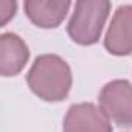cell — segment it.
Here are the masks:
<instances>
[{
	"label": "cell",
	"mask_w": 132,
	"mask_h": 132,
	"mask_svg": "<svg viewBox=\"0 0 132 132\" xmlns=\"http://www.w3.org/2000/svg\"><path fill=\"white\" fill-rule=\"evenodd\" d=\"M72 3L69 0H27L23 3L27 17L39 28H57L65 19Z\"/></svg>",
	"instance_id": "obj_7"
},
{
	"label": "cell",
	"mask_w": 132,
	"mask_h": 132,
	"mask_svg": "<svg viewBox=\"0 0 132 132\" xmlns=\"http://www.w3.org/2000/svg\"><path fill=\"white\" fill-rule=\"evenodd\" d=\"M103 112L120 127H132V84L126 79L109 81L98 95Z\"/></svg>",
	"instance_id": "obj_3"
},
{
	"label": "cell",
	"mask_w": 132,
	"mask_h": 132,
	"mask_svg": "<svg viewBox=\"0 0 132 132\" xmlns=\"http://www.w3.org/2000/svg\"><path fill=\"white\" fill-rule=\"evenodd\" d=\"M64 132H112L109 117L93 103H78L69 107L62 124Z\"/></svg>",
	"instance_id": "obj_4"
},
{
	"label": "cell",
	"mask_w": 132,
	"mask_h": 132,
	"mask_svg": "<svg viewBox=\"0 0 132 132\" xmlns=\"http://www.w3.org/2000/svg\"><path fill=\"white\" fill-rule=\"evenodd\" d=\"M16 10H17V3L16 2H8V0H5V2L0 3V16H2V19H0V27H5L8 23V20L11 17H14L16 14Z\"/></svg>",
	"instance_id": "obj_8"
},
{
	"label": "cell",
	"mask_w": 132,
	"mask_h": 132,
	"mask_svg": "<svg viewBox=\"0 0 132 132\" xmlns=\"http://www.w3.org/2000/svg\"><path fill=\"white\" fill-rule=\"evenodd\" d=\"M104 48L113 56L132 53V5H120L104 36Z\"/></svg>",
	"instance_id": "obj_5"
},
{
	"label": "cell",
	"mask_w": 132,
	"mask_h": 132,
	"mask_svg": "<svg viewBox=\"0 0 132 132\" xmlns=\"http://www.w3.org/2000/svg\"><path fill=\"white\" fill-rule=\"evenodd\" d=\"M27 82L37 98L57 103L67 98L72 90V69L57 54H40L27 73Z\"/></svg>",
	"instance_id": "obj_1"
},
{
	"label": "cell",
	"mask_w": 132,
	"mask_h": 132,
	"mask_svg": "<svg viewBox=\"0 0 132 132\" xmlns=\"http://www.w3.org/2000/svg\"><path fill=\"white\" fill-rule=\"evenodd\" d=\"M112 3L107 0H82L75 3V10L67 23L70 39L79 45H93L100 40Z\"/></svg>",
	"instance_id": "obj_2"
},
{
	"label": "cell",
	"mask_w": 132,
	"mask_h": 132,
	"mask_svg": "<svg viewBox=\"0 0 132 132\" xmlns=\"http://www.w3.org/2000/svg\"><path fill=\"white\" fill-rule=\"evenodd\" d=\"M30 59V50L25 40L16 33L0 36V73L5 78L19 75Z\"/></svg>",
	"instance_id": "obj_6"
}]
</instances>
